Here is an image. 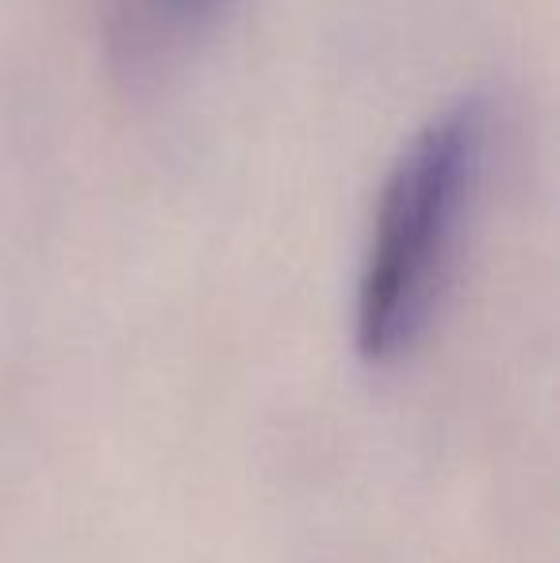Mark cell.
I'll use <instances>...</instances> for the list:
<instances>
[{
    "mask_svg": "<svg viewBox=\"0 0 560 563\" xmlns=\"http://www.w3.org/2000/svg\"><path fill=\"white\" fill-rule=\"evenodd\" d=\"M487 100L464 92L419 126L381 188L358 280V353L399 356L430 319L464 200L487 150Z\"/></svg>",
    "mask_w": 560,
    "mask_h": 563,
    "instance_id": "6da1fadb",
    "label": "cell"
}]
</instances>
